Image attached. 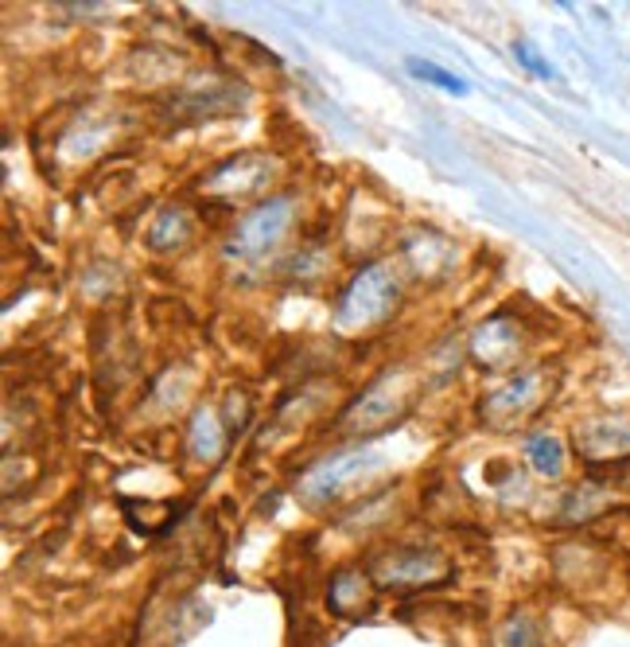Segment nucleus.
Here are the masks:
<instances>
[{"mask_svg":"<svg viewBox=\"0 0 630 647\" xmlns=\"http://www.w3.org/2000/svg\"><path fill=\"white\" fill-rule=\"evenodd\" d=\"M402 274L389 262H366L335 300V324L343 332H370L402 305Z\"/></svg>","mask_w":630,"mask_h":647,"instance_id":"obj_1","label":"nucleus"},{"mask_svg":"<svg viewBox=\"0 0 630 647\" xmlns=\"http://www.w3.org/2000/svg\"><path fill=\"white\" fill-rule=\"evenodd\" d=\"M292 215H296V200L288 191L269 195V200H257L254 208L234 223L222 254H226L229 262H261L269 250L280 246V238H285L288 226H292Z\"/></svg>","mask_w":630,"mask_h":647,"instance_id":"obj_2","label":"nucleus"},{"mask_svg":"<svg viewBox=\"0 0 630 647\" xmlns=\"http://www.w3.org/2000/svg\"><path fill=\"white\" fill-rule=\"evenodd\" d=\"M553 391H557L553 371H548V367H530V371L510 374L499 391L487 394L479 414H483V422L491 425V429H502V433L517 429V425H525L530 417L541 414V406L553 399Z\"/></svg>","mask_w":630,"mask_h":647,"instance_id":"obj_3","label":"nucleus"},{"mask_svg":"<svg viewBox=\"0 0 630 647\" xmlns=\"http://www.w3.org/2000/svg\"><path fill=\"white\" fill-rule=\"evenodd\" d=\"M417 399V382L409 379L405 371H385L370 382L366 391L346 406L343 414V429H351L354 437H370V433L385 429L397 417L405 414V406Z\"/></svg>","mask_w":630,"mask_h":647,"instance_id":"obj_4","label":"nucleus"},{"mask_svg":"<svg viewBox=\"0 0 630 647\" xmlns=\"http://www.w3.org/2000/svg\"><path fill=\"white\" fill-rule=\"evenodd\" d=\"M370 577L377 590H428L451 577L448 562L425 547H389L370 558Z\"/></svg>","mask_w":630,"mask_h":647,"instance_id":"obj_5","label":"nucleus"},{"mask_svg":"<svg viewBox=\"0 0 630 647\" xmlns=\"http://www.w3.org/2000/svg\"><path fill=\"white\" fill-rule=\"evenodd\" d=\"M273 160L257 157V152H242V157H229L222 165H214L211 172L199 180V195L214 203H238L254 200L273 183Z\"/></svg>","mask_w":630,"mask_h":647,"instance_id":"obj_6","label":"nucleus"},{"mask_svg":"<svg viewBox=\"0 0 630 647\" xmlns=\"http://www.w3.org/2000/svg\"><path fill=\"white\" fill-rule=\"evenodd\" d=\"M370 468H382L370 448H362V445L339 448V453H331L323 465H316L308 476H303L300 491H303V499H308L311 507L335 503V499H343V491L351 488V484L366 480Z\"/></svg>","mask_w":630,"mask_h":647,"instance_id":"obj_7","label":"nucleus"},{"mask_svg":"<svg viewBox=\"0 0 630 647\" xmlns=\"http://www.w3.org/2000/svg\"><path fill=\"white\" fill-rule=\"evenodd\" d=\"M576 457L584 465H627L630 460V410H611V414H596L588 422L576 425L573 433Z\"/></svg>","mask_w":630,"mask_h":647,"instance_id":"obj_8","label":"nucleus"},{"mask_svg":"<svg viewBox=\"0 0 630 647\" xmlns=\"http://www.w3.org/2000/svg\"><path fill=\"white\" fill-rule=\"evenodd\" d=\"M377 601V585L370 577V570H359V565H343V570L331 573L328 581V608L343 621H359L374 608Z\"/></svg>","mask_w":630,"mask_h":647,"instance_id":"obj_9","label":"nucleus"},{"mask_svg":"<svg viewBox=\"0 0 630 647\" xmlns=\"http://www.w3.org/2000/svg\"><path fill=\"white\" fill-rule=\"evenodd\" d=\"M471 356L487 367V371H502V367H514L522 356V328L510 316H494L471 340Z\"/></svg>","mask_w":630,"mask_h":647,"instance_id":"obj_10","label":"nucleus"},{"mask_svg":"<svg viewBox=\"0 0 630 647\" xmlns=\"http://www.w3.org/2000/svg\"><path fill=\"white\" fill-rule=\"evenodd\" d=\"M615 484L611 480H599V476H591V480H584L580 488L573 491V496L565 499V511H560V519L573 527L580 523H591V519H599V515L615 511Z\"/></svg>","mask_w":630,"mask_h":647,"instance_id":"obj_11","label":"nucleus"},{"mask_svg":"<svg viewBox=\"0 0 630 647\" xmlns=\"http://www.w3.org/2000/svg\"><path fill=\"white\" fill-rule=\"evenodd\" d=\"M191 234H195V215H191L183 203H172V208H164L160 215L152 219V226H148V246L156 250V254H175V250H183L191 242Z\"/></svg>","mask_w":630,"mask_h":647,"instance_id":"obj_12","label":"nucleus"},{"mask_svg":"<svg viewBox=\"0 0 630 647\" xmlns=\"http://www.w3.org/2000/svg\"><path fill=\"white\" fill-rule=\"evenodd\" d=\"M522 453L533 465V473L545 476V480H560V476H565L568 453H565V441H560L557 433H530Z\"/></svg>","mask_w":630,"mask_h":647,"instance_id":"obj_13","label":"nucleus"},{"mask_svg":"<svg viewBox=\"0 0 630 647\" xmlns=\"http://www.w3.org/2000/svg\"><path fill=\"white\" fill-rule=\"evenodd\" d=\"M226 429H229V425L218 417V410L203 406L195 414V422H191V429H188V448L195 453L199 460L218 457V448H222V437H226Z\"/></svg>","mask_w":630,"mask_h":647,"instance_id":"obj_14","label":"nucleus"},{"mask_svg":"<svg viewBox=\"0 0 630 647\" xmlns=\"http://www.w3.org/2000/svg\"><path fill=\"white\" fill-rule=\"evenodd\" d=\"M405 67H409L413 78H420V83L436 86V91H444V94H456V98H467V94H471V83H467V78L436 67V63H428V59H405Z\"/></svg>","mask_w":630,"mask_h":647,"instance_id":"obj_15","label":"nucleus"},{"mask_svg":"<svg viewBox=\"0 0 630 647\" xmlns=\"http://www.w3.org/2000/svg\"><path fill=\"white\" fill-rule=\"evenodd\" d=\"M514 59H517V63H525V67H530V75H537V78H560V75H557V67H553L548 59H541L533 43L517 40V43H514Z\"/></svg>","mask_w":630,"mask_h":647,"instance_id":"obj_16","label":"nucleus"},{"mask_svg":"<svg viewBox=\"0 0 630 647\" xmlns=\"http://www.w3.org/2000/svg\"><path fill=\"white\" fill-rule=\"evenodd\" d=\"M510 647H537V628L533 624H510Z\"/></svg>","mask_w":630,"mask_h":647,"instance_id":"obj_17","label":"nucleus"},{"mask_svg":"<svg viewBox=\"0 0 630 647\" xmlns=\"http://www.w3.org/2000/svg\"><path fill=\"white\" fill-rule=\"evenodd\" d=\"M615 488L630 496V460H627V465H619V473H615Z\"/></svg>","mask_w":630,"mask_h":647,"instance_id":"obj_18","label":"nucleus"}]
</instances>
